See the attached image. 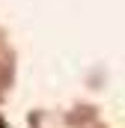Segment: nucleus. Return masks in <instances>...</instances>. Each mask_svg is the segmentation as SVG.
Listing matches in <instances>:
<instances>
[{"label": "nucleus", "instance_id": "1", "mask_svg": "<svg viewBox=\"0 0 125 128\" xmlns=\"http://www.w3.org/2000/svg\"><path fill=\"white\" fill-rule=\"evenodd\" d=\"M0 128H9V125H6V119H3V116H0Z\"/></svg>", "mask_w": 125, "mask_h": 128}]
</instances>
